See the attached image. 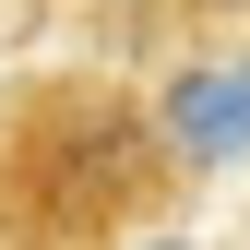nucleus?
<instances>
[{"instance_id": "nucleus-3", "label": "nucleus", "mask_w": 250, "mask_h": 250, "mask_svg": "<svg viewBox=\"0 0 250 250\" xmlns=\"http://www.w3.org/2000/svg\"><path fill=\"white\" fill-rule=\"evenodd\" d=\"M203 12H227V0H203Z\"/></svg>"}, {"instance_id": "nucleus-1", "label": "nucleus", "mask_w": 250, "mask_h": 250, "mask_svg": "<svg viewBox=\"0 0 250 250\" xmlns=\"http://www.w3.org/2000/svg\"><path fill=\"white\" fill-rule=\"evenodd\" d=\"M167 155L179 167L250 155V60H214V72H179L167 83Z\"/></svg>"}, {"instance_id": "nucleus-2", "label": "nucleus", "mask_w": 250, "mask_h": 250, "mask_svg": "<svg viewBox=\"0 0 250 250\" xmlns=\"http://www.w3.org/2000/svg\"><path fill=\"white\" fill-rule=\"evenodd\" d=\"M143 250H191V238H143Z\"/></svg>"}]
</instances>
